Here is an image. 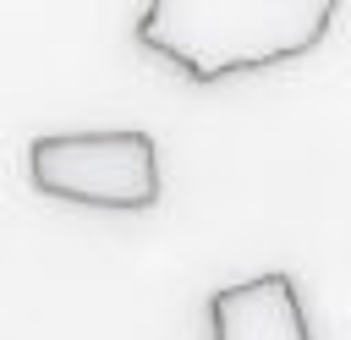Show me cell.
I'll use <instances>...</instances> for the list:
<instances>
[{
  "label": "cell",
  "mask_w": 351,
  "mask_h": 340,
  "mask_svg": "<svg viewBox=\"0 0 351 340\" xmlns=\"http://www.w3.org/2000/svg\"><path fill=\"white\" fill-rule=\"evenodd\" d=\"M214 340H313L307 307L291 274H252L208 296Z\"/></svg>",
  "instance_id": "obj_3"
},
{
  "label": "cell",
  "mask_w": 351,
  "mask_h": 340,
  "mask_svg": "<svg viewBox=\"0 0 351 340\" xmlns=\"http://www.w3.org/2000/svg\"><path fill=\"white\" fill-rule=\"evenodd\" d=\"M27 175L44 197L88 208H154L159 154L148 132H60L27 148Z\"/></svg>",
  "instance_id": "obj_2"
},
{
  "label": "cell",
  "mask_w": 351,
  "mask_h": 340,
  "mask_svg": "<svg viewBox=\"0 0 351 340\" xmlns=\"http://www.w3.org/2000/svg\"><path fill=\"white\" fill-rule=\"evenodd\" d=\"M329 22L335 0H154L137 16V44L192 82H219L307 55Z\"/></svg>",
  "instance_id": "obj_1"
}]
</instances>
